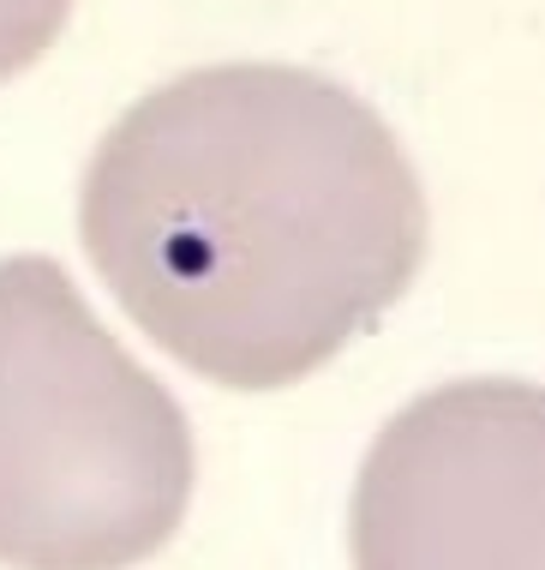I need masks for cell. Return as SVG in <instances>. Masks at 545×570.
<instances>
[{
    "instance_id": "obj_1",
    "label": "cell",
    "mask_w": 545,
    "mask_h": 570,
    "mask_svg": "<svg viewBox=\"0 0 545 570\" xmlns=\"http://www.w3.org/2000/svg\"><path fill=\"white\" fill-rule=\"evenodd\" d=\"M78 235L168 361L228 391H283L408 295L426 187L348 85L228 60L156 85L102 132Z\"/></svg>"
},
{
    "instance_id": "obj_2",
    "label": "cell",
    "mask_w": 545,
    "mask_h": 570,
    "mask_svg": "<svg viewBox=\"0 0 545 570\" xmlns=\"http://www.w3.org/2000/svg\"><path fill=\"white\" fill-rule=\"evenodd\" d=\"M192 499L180 403L54 258L0 265V564L132 570Z\"/></svg>"
},
{
    "instance_id": "obj_3",
    "label": "cell",
    "mask_w": 545,
    "mask_h": 570,
    "mask_svg": "<svg viewBox=\"0 0 545 570\" xmlns=\"http://www.w3.org/2000/svg\"><path fill=\"white\" fill-rule=\"evenodd\" d=\"M354 570H545V396L444 384L378 433L348 511Z\"/></svg>"
},
{
    "instance_id": "obj_4",
    "label": "cell",
    "mask_w": 545,
    "mask_h": 570,
    "mask_svg": "<svg viewBox=\"0 0 545 570\" xmlns=\"http://www.w3.org/2000/svg\"><path fill=\"white\" fill-rule=\"evenodd\" d=\"M72 19V0H0V85L19 79L54 49Z\"/></svg>"
}]
</instances>
